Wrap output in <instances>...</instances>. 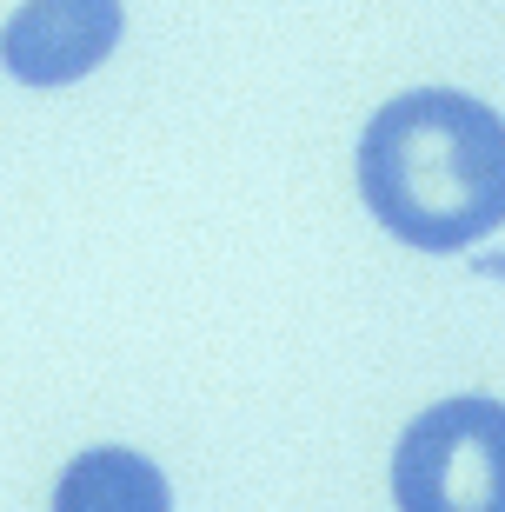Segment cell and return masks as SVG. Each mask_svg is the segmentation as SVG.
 I'll return each instance as SVG.
<instances>
[{
    "label": "cell",
    "instance_id": "3",
    "mask_svg": "<svg viewBox=\"0 0 505 512\" xmlns=\"http://www.w3.org/2000/svg\"><path fill=\"white\" fill-rule=\"evenodd\" d=\"M120 0H20L0 27V67L20 87H74L120 47Z\"/></svg>",
    "mask_w": 505,
    "mask_h": 512
},
{
    "label": "cell",
    "instance_id": "2",
    "mask_svg": "<svg viewBox=\"0 0 505 512\" xmlns=\"http://www.w3.org/2000/svg\"><path fill=\"white\" fill-rule=\"evenodd\" d=\"M399 512H505V399H439L399 433Z\"/></svg>",
    "mask_w": 505,
    "mask_h": 512
},
{
    "label": "cell",
    "instance_id": "4",
    "mask_svg": "<svg viewBox=\"0 0 505 512\" xmlns=\"http://www.w3.org/2000/svg\"><path fill=\"white\" fill-rule=\"evenodd\" d=\"M54 512H173V486L133 446H87L60 466Z\"/></svg>",
    "mask_w": 505,
    "mask_h": 512
},
{
    "label": "cell",
    "instance_id": "1",
    "mask_svg": "<svg viewBox=\"0 0 505 512\" xmlns=\"http://www.w3.org/2000/svg\"><path fill=\"white\" fill-rule=\"evenodd\" d=\"M359 200L412 253H466L505 227V114L412 87L359 133Z\"/></svg>",
    "mask_w": 505,
    "mask_h": 512
}]
</instances>
